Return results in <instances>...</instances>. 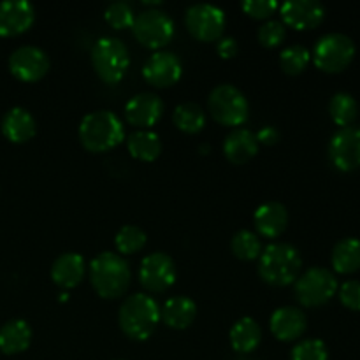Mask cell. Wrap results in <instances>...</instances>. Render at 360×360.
Listing matches in <instances>:
<instances>
[{
	"instance_id": "obj_1",
	"label": "cell",
	"mask_w": 360,
	"mask_h": 360,
	"mask_svg": "<svg viewBox=\"0 0 360 360\" xmlns=\"http://www.w3.org/2000/svg\"><path fill=\"white\" fill-rule=\"evenodd\" d=\"M129 262L120 253L102 252L90 264V280L97 294L104 299H118L130 285Z\"/></svg>"
},
{
	"instance_id": "obj_2",
	"label": "cell",
	"mask_w": 360,
	"mask_h": 360,
	"mask_svg": "<svg viewBox=\"0 0 360 360\" xmlns=\"http://www.w3.org/2000/svg\"><path fill=\"white\" fill-rule=\"evenodd\" d=\"M118 322L130 340H148L160 322V308L151 295H129L120 308Z\"/></svg>"
},
{
	"instance_id": "obj_3",
	"label": "cell",
	"mask_w": 360,
	"mask_h": 360,
	"mask_svg": "<svg viewBox=\"0 0 360 360\" xmlns=\"http://www.w3.org/2000/svg\"><path fill=\"white\" fill-rule=\"evenodd\" d=\"M125 130H123L122 120L118 115L108 109L91 111L81 120L79 123V139L83 146L90 151H108L118 146L123 141Z\"/></svg>"
},
{
	"instance_id": "obj_4",
	"label": "cell",
	"mask_w": 360,
	"mask_h": 360,
	"mask_svg": "<svg viewBox=\"0 0 360 360\" xmlns=\"http://www.w3.org/2000/svg\"><path fill=\"white\" fill-rule=\"evenodd\" d=\"M259 273L269 285L285 287L297 280L302 259L295 246L288 243H273L260 253Z\"/></svg>"
},
{
	"instance_id": "obj_5",
	"label": "cell",
	"mask_w": 360,
	"mask_h": 360,
	"mask_svg": "<svg viewBox=\"0 0 360 360\" xmlns=\"http://www.w3.org/2000/svg\"><path fill=\"white\" fill-rule=\"evenodd\" d=\"M91 63L102 81L118 83L130 65L129 49L118 37H101L91 49Z\"/></svg>"
},
{
	"instance_id": "obj_6",
	"label": "cell",
	"mask_w": 360,
	"mask_h": 360,
	"mask_svg": "<svg viewBox=\"0 0 360 360\" xmlns=\"http://www.w3.org/2000/svg\"><path fill=\"white\" fill-rule=\"evenodd\" d=\"M207 108L211 116L224 125L238 127L248 118V101L234 84H218L211 90L207 98Z\"/></svg>"
},
{
	"instance_id": "obj_7",
	"label": "cell",
	"mask_w": 360,
	"mask_h": 360,
	"mask_svg": "<svg viewBox=\"0 0 360 360\" xmlns=\"http://www.w3.org/2000/svg\"><path fill=\"white\" fill-rule=\"evenodd\" d=\"M355 56V44L348 35L333 32L316 41L313 60L316 67L326 72H341L352 63Z\"/></svg>"
},
{
	"instance_id": "obj_8",
	"label": "cell",
	"mask_w": 360,
	"mask_h": 360,
	"mask_svg": "<svg viewBox=\"0 0 360 360\" xmlns=\"http://www.w3.org/2000/svg\"><path fill=\"white\" fill-rule=\"evenodd\" d=\"M338 292V280L326 267H311L295 280V297L302 306H322Z\"/></svg>"
},
{
	"instance_id": "obj_9",
	"label": "cell",
	"mask_w": 360,
	"mask_h": 360,
	"mask_svg": "<svg viewBox=\"0 0 360 360\" xmlns=\"http://www.w3.org/2000/svg\"><path fill=\"white\" fill-rule=\"evenodd\" d=\"M132 30L141 44L158 49L167 44L174 35V21L164 11L146 9L137 14Z\"/></svg>"
},
{
	"instance_id": "obj_10",
	"label": "cell",
	"mask_w": 360,
	"mask_h": 360,
	"mask_svg": "<svg viewBox=\"0 0 360 360\" xmlns=\"http://www.w3.org/2000/svg\"><path fill=\"white\" fill-rule=\"evenodd\" d=\"M186 28L199 41H217L225 28V13L213 4H193L185 14Z\"/></svg>"
},
{
	"instance_id": "obj_11",
	"label": "cell",
	"mask_w": 360,
	"mask_h": 360,
	"mask_svg": "<svg viewBox=\"0 0 360 360\" xmlns=\"http://www.w3.org/2000/svg\"><path fill=\"white\" fill-rule=\"evenodd\" d=\"M178 271L167 253L155 252L144 257L139 267V280L150 292H165L174 285Z\"/></svg>"
},
{
	"instance_id": "obj_12",
	"label": "cell",
	"mask_w": 360,
	"mask_h": 360,
	"mask_svg": "<svg viewBox=\"0 0 360 360\" xmlns=\"http://www.w3.org/2000/svg\"><path fill=\"white\" fill-rule=\"evenodd\" d=\"M9 70L20 81H39L49 70V56L37 46H20L11 53Z\"/></svg>"
},
{
	"instance_id": "obj_13",
	"label": "cell",
	"mask_w": 360,
	"mask_h": 360,
	"mask_svg": "<svg viewBox=\"0 0 360 360\" xmlns=\"http://www.w3.org/2000/svg\"><path fill=\"white\" fill-rule=\"evenodd\" d=\"M333 164L340 171H355L360 167V127H343L333 136L329 144Z\"/></svg>"
},
{
	"instance_id": "obj_14",
	"label": "cell",
	"mask_w": 360,
	"mask_h": 360,
	"mask_svg": "<svg viewBox=\"0 0 360 360\" xmlns=\"http://www.w3.org/2000/svg\"><path fill=\"white\" fill-rule=\"evenodd\" d=\"M183 67L178 56L171 51H157L144 62L143 76L150 84L165 88L181 77Z\"/></svg>"
},
{
	"instance_id": "obj_15",
	"label": "cell",
	"mask_w": 360,
	"mask_h": 360,
	"mask_svg": "<svg viewBox=\"0 0 360 360\" xmlns=\"http://www.w3.org/2000/svg\"><path fill=\"white\" fill-rule=\"evenodd\" d=\"M285 25L297 30H309L319 27L326 16V7L316 0H287L280 7Z\"/></svg>"
},
{
	"instance_id": "obj_16",
	"label": "cell",
	"mask_w": 360,
	"mask_h": 360,
	"mask_svg": "<svg viewBox=\"0 0 360 360\" xmlns=\"http://www.w3.org/2000/svg\"><path fill=\"white\" fill-rule=\"evenodd\" d=\"M35 9L27 0H6L0 4V35L14 37L32 27Z\"/></svg>"
},
{
	"instance_id": "obj_17",
	"label": "cell",
	"mask_w": 360,
	"mask_h": 360,
	"mask_svg": "<svg viewBox=\"0 0 360 360\" xmlns=\"http://www.w3.org/2000/svg\"><path fill=\"white\" fill-rule=\"evenodd\" d=\"M164 112V102L157 94L151 91H141L129 98L125 104L127 122L136 127H151L160 120Z\"/></svg>"
},
{
	"instance_id": "obj_18",
	"label": "cell",
	"mask_w": 360,
	"mask_h": 360,
	"mask_svg": "<svg viewBox=\"0 0 360 360\" xmlns=\"http://www.w3.org/2000/svg\"><path fill=\"white\" fill-rule=\"evenodd\" d=\"M306 326H308V319H306L304 311L294 306H283L278 308L271 316V333L274 338L281 341H294L304 334Z\"/></svg>"
},
{
	"instance_id": "obj_19",
	"label": "cell",
	"mask_w": 360,
	"mask_h": 360,
	"mask_svg": "<svg viewBox=\"0 0 360 360\" xmlns=\"http://www.w3.org/2000/svg\"><path fill=\"white\" fill-rule=\"evenodd\" d=\"M253 221H255L257 231L262 236L278 238L280 234H283L288 225V211L281 202L269 200V202L259 206V210L255 211V217H253Z\"/></svg>"
},
{
	"instance_id": "obj_20",
	"label": "cell",
	"mask_w": 360,
	"mask_h": 360,
	"mask_svg": "<svg viewBox=\"0 0 360 360\" xmlns=\"http://www.w3.org/2000/svg\"><path fill=\"white\" fill-rule=\"evenodd\" d=\"M35 118L28 109L16 108L9 109L2 120V134L11 143H27L35 136Z\"/></svg>"
},
{
	"instance_id": "obj_21",
	"label": "cell",
	"mask_w": 360,
	"mask_h": 360,
	"mask_svg": "<svg viewBox=\"0 0 360 360\" xmlns=\"http://www.w3.org/2000/svg\"><path fill=\"white\" fill-rule=\"evenodd\" d=\"M84 276V260L79 253L67 252L55 259L51 266V278L58 287L74 288Z\"/></svg>"
},
{
	"instance_id": "obj_22",
	"label": "cell",
	"mask_w": 360,
	"mask_h": 360,
	"mask_svg": "<svg viewBox=\"0 0 360 360\" xmlns=\"http://www.w3.org/2000/svg\"><path fill=\"white\" fill-rule=\"evenodd\" d=\"M259 151L257 136L248 129H236L225 137L224 153L234 164H245Z\"/></svg>"
},
{
	"instance_id": "obj_23",
	"label": "cell",
	"mask_w": 360,
	"mask_h": 360,
	"mask_svg": "<svg viewBox=\"0 0 360 360\" xmlns=\"http://www.w3.org/2000/svg\"><path fill=\"white\" fill-rule=\"evenodd\" d=\"M32 343V329L25 320L14 319L0 327V352L16 355L27 350Z\"/></svg>"
},
{
	"instance_id": "obj_24",
	"label": "cell",
	"mask_w": 360,
	"mask_h": 360,
	"mask_svg": "<svg viewBox=\"0 0 360 360\" xmlns=\"http://www.w3.org/2000/svg\"><path fill=\"white\" fill-rule=\"evenodd\" d=\"M197 315V306L186 295H174L160 308V319L172 329H186Z\"/></svg>"
},
{
	"instance_id": "obj_25",
	"label": "cell",
	"mask_w": 360,
	"mask_h": 360,
	"mask_svg": "<svg viewBox=\"0 0 360 360\" xmlns=\"http://www.w3.org/2000/svg\"><path fill=\"white\" fill-rule=\"evenodd\" d=\"M262 340V330L260 326L250 316L238 320L231 329V345L239 354H248L259 347Z\"/></svg>"
},
{
	"instance_id": "obj_26",
	"label": "cell",
	"mask_w": 360,
	"mask_h": 360,
	"mask_svg": "<svg viewBox=\"0 0 360 360\" xmlns=\"http://www.w3.org/2000/svg\"><path fill=\"white\" fill-rule=\"evenodd\" d=\"M127 146H129L130 155L134 158L151 162L160 155L162 141L158 134L151 132V130H136L129 136Z\"/></svg>"
},
{
	"instance_id": "obj_27",
	"label": "cell",
	"mask_w": 360,
	"mask_h": 360,
	"mask_svg": "<svg viewBox=\"0 0 360 360\" xmlns=\"http://www.w3.org/2000/svg\"><path fill=\"white\" fill-rule=\"evenodd\" d=\"M333 267L341 274H352L360 269V241L357 238L341 239L333 250Z\"/></svg>"
},
{
	"instance_id": "obj_28",
	"label": "cell",
	"mask_w": 360,
	"mask_h": 360,
	"mask_svg": "<svg viewBox=\"0 0 360 360\" xmlns=\"http://www.w3.org/2000/svg\"><path fill=\"white\" fill-rule=\"evenodd\" d=\"M174 118L176 127L183 132L197 134L204 129L206 125V112L195 102H183L178 108L174 109Z\"/></svg>"
},
{
	"instance_id": "obj_29",
	"label": "cell",
	"mask_w": 360,
	"mask_h": 360,
	"mask_svg": "<svg viewBox=\"0 0 360 360\" xmlns=\"http://www.w3.org/2000/svg\"><path fill=\"white\" fill-rule=\"evenodd\" d=\"M329 112L334 122L343 129V127H350L354 123V120L357 118L359 105L350 94H347V91H338L330 98Z\"/></svg>"
},
{
	"instance_id": "obj_30",
	"label": "cell",
	"mask_w": 360,
	"mask_h": 360,
	"mask_svg": "<svg viewBox=\"0 0 360 360\" xmlns=\"http://www.w3.org/2000/svg\"><path fill=\"white\" fill-rule=\"evenodd\" d=\"M231 248L234 255L241 260H253L262 253V245H260L259 236L253 234L252 231H246V229L236 232L231 241Z\"/></svg>"
},
{
	"instance_id": "obj_31",
	"label": "cell",
	"mask_w": 360,
	"mask_h": 360,
	"mask_svg": "<svg viewBox=\"0 0 360 360\" xmlns=\"http://www.w3.org/2000/svg\"><path fill=\"white\" fill-rule=\"evenodd\" d=\"M116 248L123 255H132L146 245V232L137 225H123L115 238Z\"/></svg>"
},
{
	"instance_id": "obj_32",
	"label": "cell",
	"mask_w": 360,
	"mask_h": 360,
	"mask_svg": "<svg viewBox=\"0 0 360 360\" xmlns=\"http://www.w3.org/2000/svg\"><path fill=\"white\" fill-rule=\"evenodd\" d=\"M309 58H311V55H309V49L306 46L294 44L281 51L280 65L285 72L295 76V74H301L306 69Z\"/></svg>"
},
{
	"instance_id": "obj_33",
	"label": "cell",
	"mask_w": 360,
	"mask_h": 360,
	"mask_svg": "<svg viewBox=\"0 0 360 360\" xmlns=\"http://www.w3.org/2000/svg\"><path fill=\"white\" fill-rule=\"evenodd\" d=\"M134 20H136V16H134L132 7H130V4L123 2V0L109 4L108 9H105V21L112 28H118V30L129 28L134 25Z\"/></svg>"
},
{
	"instance_id": "obj_34",
	"label": "cell",
	"mask_w": 360,
	"mask_h": 360,
	"mask_svg": "<svg viewBox=\"0 0 360 360\" xmlns=\"http://www.w3.org/2000/svg\"><path fill=\"white\" fill-rule=\"evenodd\" d=\"M292 360H329V352L323 341L304 340L294 347Z\"/></svg>"
},
{
	"instance_id": "obj_35",
	"label": "cell",
	"mask_w": 360,
	"mask_h": 360,
	"mask_svg": "<svg viewBox=\"0 0 360 360\" xmlns=\"http://www.w3.org/2000/svg\"><path fill=\"white\" fill-rule=\"evenodd\" d=\"M287 35V28L285 23L280 20H269L259 28V41L260 44L267 46V48H274V46L281 44Z\"/></svg>"
},
{
	"instance_id": "obj_36",
	"label": "cell",
	"mask_w": 360,
	"mask_h": 360,
	"mask_svg": "<svg viewBox=\"0 0 360 360\" xmlns=\"http://www.w3.org/2000/svg\"><path fill=\"white\" fill-rule=\"evenodd\" d=\"M340 299L348 309L360 311V281L348 280L341 285Z\"/></svg>"
},
{
	"instance_id": "obj_37",
	"label": "cell",
	"mask_w": 360,
	"mask_h": 360,
	"mask_svg": "<svg viewBox=\"0 0 360 360\" xmlns=\"http://www.w3.org/2000/svg\"><path fill=\"white\" fill-rule=\"evenodd\" d=\"M276 9V0H245L243 2V11L252 18H267Z\"/></svg>"
},
{
	"instance_id": "obj_38",
	"label": "cell",
	"mask_w": 360,
	"mask_h": 360,
	"mask_svg": "<svg viewBox=\"0 0 360 360\" xmlns=\"http://www.w3.org/2000/svg\"><path fill=\"white\" fill-rule=\"evenodd\" d=\"M236 53H238V41L236 39H220V42H218V55L221 58H232V56H236Z\"/></svg>"
},
{
	"instance_id": "obj_39",
	"label": "cell",
	"mask_w": 360,
	"mask_h": 360,
	"mask_svg": "<svg viewBox=\"0 0 360 360\" xmlns=\"http://www.w3.org/2000/svg\"><path fill=\"white\" fill-rule=\"evenodd\" d=\"M255 136H257V141H259V143H264V144H274L280 141V132H278V130L271 125L260 129L259 134H255Z\"/></svg>"
}]
</instances>
